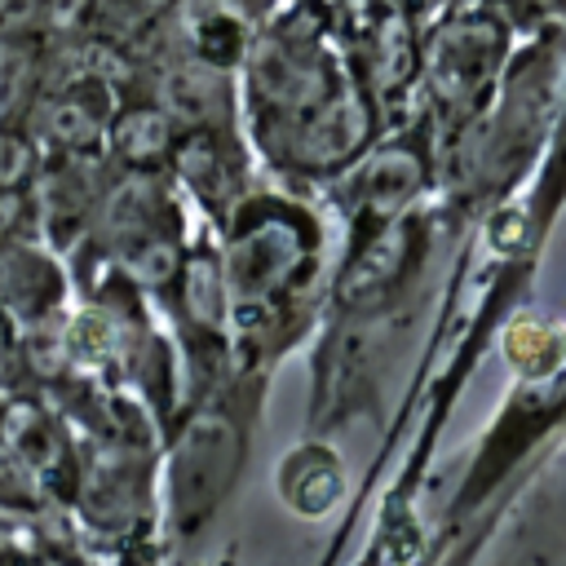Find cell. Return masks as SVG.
<instances>
[{
    "label": "cell",
    "mask_w": 566,
    "mask_h": 566,
    "mask_svg": "<svg viewBox=\"0 0 566 566\" xmlns=\"http://www.w3.org/2000/svg\"><path fill=\"white\" fill-rule=\"evenodd\" d=\"M31 13H35V0H0V31L31 22Z\"/></svg>",
    "instance_id": "cell-1"
}]
</instances>
